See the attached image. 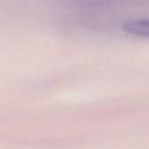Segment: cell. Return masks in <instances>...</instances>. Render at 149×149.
Returning a JSON list of instances; mask_svg holds the SVG:
<instances>
[{"label": "cell", "mask_w": 149, "mask_h": 149, "mask_svg": "<svg viewBox=\"0 0 149 149\" xmlns=\"http://www.w3.org/2000/svg\"><path fill=\"white\" fill-rule=\"evenodd\" d=\"M122 29L129 35L149 38V19L128 21V22L123 23Z\"/></svg>", "instance_id": "obj_1"}]
</instances>
